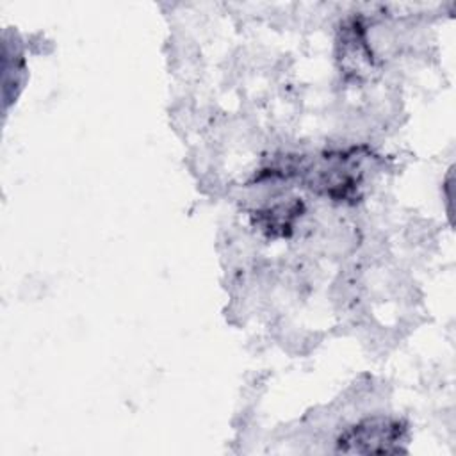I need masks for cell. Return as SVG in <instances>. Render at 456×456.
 <instances>
[{
  "mask_svg": "<svg viewBox=\"0 0 456 456\" xmlns=\"http://www.w3.org/2000/svg\"><path fill=\"white\" fill-rule=\"evenodd\" d=\"M369 157L363 146L324 151L314 160L289 159L281 166L283 178L297 176L314 192L340 203H354L362 194L363 160Z\"/></svg>",
  "mask_w": 456,
  "mask_h": 456,
  "instance_id": "obj_1",
  "label": "cell"
},
{
  "mask_svg": "<svg viewBox=\"0 0 456 456\" xmlns=\"http://www.w3.org/2000/svg\"><path fill=\"white\" fill-rule=\"evenodd\" d=\"M408 424L395 417H369L347 428L337 438V452L344 454H399L406 452Z\"/></svg>",
  "mask_w": 456,
  "mask_h": 456,
  "instance_id": "obj_2",
  "label": "cell"
},
{
  "mask_svg": "<svg viewBox=\"0 0 456 456\" xmlns=\"http://www.w3.org/2000/svg\"><path fill=\"white\" fill-rule=\"evenodd\" d=\"M303 208L305 207L299 198L276 201L255 212V224L269 237H287L290 235L294 223L301 216Z\"/></svg>",
  "mask_w": 456,
  "mask_h": 456,
  "instance_id": "obj_3",
  "label": "cell"
}]
</instances>
